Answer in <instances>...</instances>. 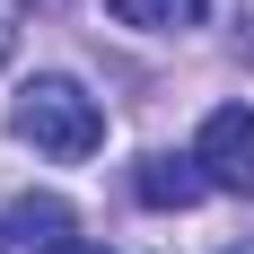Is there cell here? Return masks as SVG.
<instances>
[{"label":"cell","mask_w":254,"mask_h":254,"mask_svg":"<svg viewBox=\"0 0 254 254\" xmlns=\"http://www.w3.org/2000/svg\"><path fill=\"white\" fill-rule=\"evenodd\" d=\"M9 123H18L26 149H44V158H97V149H105V105L88 97L79 79H62V70L26 79Z\"/></svg>","instance_id":"6da1fadb"},{"label":"cell","mask_w":254,"mask_h":254,"mask_svg":"<svg viewBox=\"0 0 254 254\" xmlns=\"http://www.w3.org/2000/svg\"><path fill=\"white\" fill-rule=\"evenodd\" d=\"M193 158H202L210 193H246V202H254V105H210Z\"/></svg>","instance_id":"7a4b0ae2"},{"label":"cell","mask_w":254,"mask_h":254,"mask_svg":"<svg viewBox=\"0 0 254 254\" xmlns=\"http://www.w3.org/2000/svg\"><path fill=\"white\" fill-rule=\"evenodd\" d=\"M70 202L62 193H26L0 210V254H70Z\"/></svg>","instance_id":"3957f363"},{"label":"cell","mask_w":254,"mask_h":254,"mask_svg":"<svg viewBox=\"0 0 254 254\" xmlns=\"http://www.w3.org/2000/svg\"><path fill=\"white\" fill-rule=\"evenodd\" d=\"M131 193H140L149 210H193V202L210 193V176H202V158H167V149H158V158H140Z\"/></svg>","instance_id":"277c9868"},{"label":"cell","mask_w":254,"mask_h":254,"mask_svg":"<svg viewBox=\"0 0 254 254\" xmlns=\"http://www.w3.org/2000/svg\"><path fill=\"white\" fill-rule=\"evenodd\" d=\"M114 26H140V35H184L202 26V0H105Z\"/></svg>","instance_id":"5b68a950"},{"label":"cell","mask_w":254,"mask_h":254,"mask_svg":"<svg viewBox=\"0 0 254 254\" xmlns=\"http://www.w3.org/2000/svg\"><path fill=\"white\" fill-rule=\"evenodd\" d=\"M9 44H18V35H9V18H0V62H9Z\"/></svg>","instance_id":"8992f818"},{"label":"cell","mask_w":254,"mask_h":254,"mask_svg":"<svg viewBox=\"0 0 254 254\" xmlns=\"http://www.w3.org/2000/svg\"><path fill=\"white\" fill-rule=\"evenodd\" d=\"M70 254H114V246H70Z\"/></svg>","instance_id":"52a82bcc"}]
</instances>
